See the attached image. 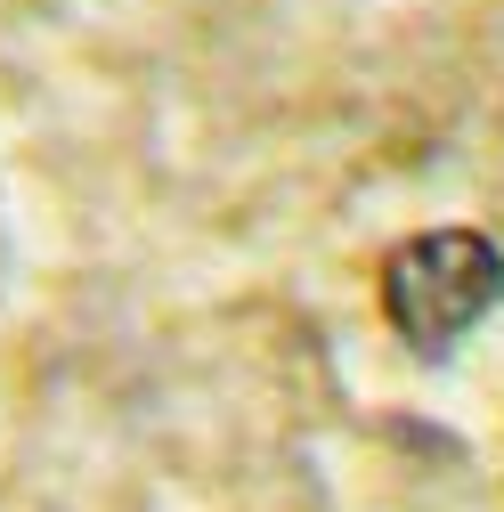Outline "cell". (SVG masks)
Returning a JSON list of instances; mask_svg holds the SVG:
<instances>
[{"instance_id": "obj_1", "label": "cell", "mask_w": 504, "mask_h": 512, "mask_svg": "<svg viewBox=\"0 0 504 512\" xmlns=\"http://www.w3.org/2000/svg\"><path fill=\"white\" fill-rule=\"evenodd\" d=\"M504 309V252L480 228H423L383 252V317L415 358H456Z\"/></svg>"}]
</instances>
